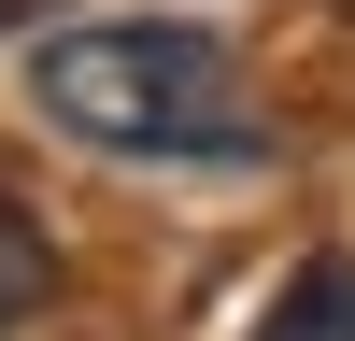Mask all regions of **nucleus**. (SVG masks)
I'll return each mask as SVG.
<instances>
[{
	"label": "nucleus",
	"instance_id": "f03ea898",
	"mask_svg": "<svg viewBox=\"0 0 355 341\" xmlns=\"http://www.w3.org/2000/svg\"><path fill=\"white\" fill-rule=\"evenodd\" d=\"M256 341H355V256H313V270L270 299V327H256Z\"/></svg>",
	"mask_w": 355,
	"mask_h": 341
},
{
	"label": "nucleus",
	"instance_id": "7ed1b4c3",
	"mask_svg": "<svg viewBox=\"0 0 355 341\" xmlns=\"http://www.w3.org/2000/svg\"><path fill=\"white\" fill-rule=\"evenodd\" d=\"M43 284H57V242L15 213V199H0V341H15L28 313H43Z\"/></svg>",
	"mask_w": 355,
	"mask_h": 341
},
{
	"label": "nucleus",
	"instance_id": "f257e3e1",
	"mask_svg": "<svg viewBox=\"0 0 355 341\" xmlns=\"http://www.w3.org/2000/svg\"><path fill=\"white\" fill-rule=\"evenodd\" d=\"M28 100L71 142H114V157H242V57L185 15H100L28 43Z\"/></svg>",
	"mask_w": 355,
	"mask_h": 341
}]
</instances>
